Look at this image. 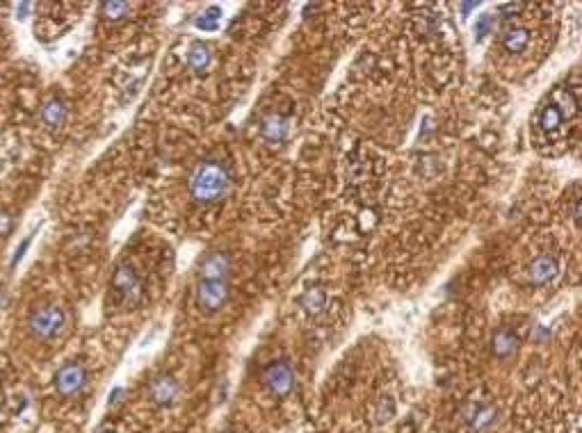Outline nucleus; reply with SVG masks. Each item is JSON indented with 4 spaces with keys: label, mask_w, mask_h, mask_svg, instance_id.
Here are the masks:
<instances>
[{
    "label": "nucleus",
    "mask_w": 582,
    "mask_h": 433,
    "mask_svg": "<svg viewBox=\"0 0 582 433\" xmlns=\"http://www.w3.org/2000/svg\"><path fill=\"white\" fill-rule=\"evenodd\" d=\"M557 274H559V265L552 255H539L528 267V276L534 285H548L550 281H555Z\"/></svg>",
    "instance_id": "obj_9"
},
{
    "label": "nucleus",
    "mask_w": 582,
    "mask_h": 433,
    "mask_svg": "<svg viewBox=\"0 0 582 433\" xmlns=\"http://www.w3.org/2000/svg\"><path fill=\"white\" fill-rule=\"evenodd\" d=\"M85 381H87V372L83 370V365L67 363L55 374V390L60 392L62 397H71V394L83 390Z\"/></svg>",
    "instance_id": "obj_6"
},
{
    "label": "nucleus",
    "mask_w": 582,
    "mask_h": 433,
    "mask_svg": "<svg viewBox=\"0 0 582 433\" xmlns=\"http://www.w3.org/2000/svg\"><path fill=\"white\" fill-rule=\"evenodd\" d=\"M39 116L46 128H60L64 119H67V105H64V101H60V98H48L41 105Z\"/></svg>",
    "instance_id": "obj_11"
},
{
    "label": "nucleus",
    "mask_w": 582,
    "mask_h": 433,
    "mask_svg": "<svg viewBox=\"0 0 582 433\" xmlns=\"http://www.w3.org/2000/svg\"><path fill=\"white\" fill-rule=\"evenodd\" d=\"M375 415H377V422L384 424V422H388L393 415H395V401H393L391 397H382L380 403H377V408H375Z\"/></svg>",
    "instance_id": "obj_19"
},
{
    "label": "nucleus",
    "mask_w": 582,
    "mask_h": 433,
    "mask_svg": "<svg viewBox=\"0 0 582 433\" xmlns=\"http://www.w3.org/2000/svg\"><path fill=\"white\" fill-rule=\"evenodd\" d=\"M64 326V313L57 306H41L34 308L30 319H28V328L37 340H50L62 331Z\"/></svg>",
    "instance_id": "obj_2"
},
{
    "label": "nucleus",
    "mask_w": 582,
    "mask_h": 433,
    "mask_svg": "<svg viewBox=\"0 0 582 433\" xmlns=\"http://www.w3.org/2000/svg\"><path fill=\"white\" fill-rule=\"evenodd\" d=\"M486 30H489V17H482L479 19V25H477V39H482V36L486 34Z\"/></svg>",
    "instance_id": "obj_22"
},
{
    "label": "nucleus",
    "mask_w": 582,
    "mask_h": 433,
    "mask_svg": "<svg viewBox=\"0 0 582 433\" xmlns=\"http://www.w3.org/2000/svg\"><path fill=\"white\" fill-rule=\"evenodd\" d=\"M121 394H123V390H121V388H114V390H112V394H110V406H114V403L121 399Z\"/></svg>",
    "instance_id": "obj_24"
},
{
    "label": "nucleus",
    "mask_w": 582,
    "mask_h": 433,
    "mask_svg": "<svg viewBox=\"0 0 582 433\" xmlns=\"http://www.w3.org/2000/svg\"><path fill=\"white\" fill-rule=\"evenodd\" d=\"M210 60H213V55H210V46L203 41H194L190 46V53H187V67H190L194 73H201L210 67Z\"/></svg>",
    "instance_id": "obj_14"
},
{
    "label": "nucleus",
    "mask_w": 582,
    "mask_h": 433,
    "mask_svg": "<svg viewBox=\"0 0 582 433\" xmlns=\"http://www.w3.org/2000/svg\"><path fill=\"white\" fill-rule=\"evenodd\" d=\"M263 383L274 397H286L295 388V372L286 361H276L263 372Z\"/></svg>",
    "instance_id": "obj_5"
},
{
    "label": "nucleus",
    "mask_w": 582,
    "mask_h": 433,
    "mask_svg": "<svg viewBox=\"0 0 582 433\" xmlns=\"http://www.w3.org/2000/svg\"><path fill=\"white\" fill-rule=\"evenodd\" d=\"M231 260L224 251H210L199 262V281H229Z\"/></svg>",
    "instance_id": "obj_7"
},
{
    "label": "nucleus",
    "mask_w": 582,
    "mask_h": 433,
    "mask_svg": "<svg viewBox=\"0 0 582 433\" xmlns=\"http://www.w3.org/2000/svg\"><path fill=\"white\" fill-rule=\"evenodd\" d=\"M28 10H30V3L19 5V7H17V19H19V21H23V19L28 17Z\"/></svg>",
    "instance_id": "obj_23"
},
{
    "label": "nucleus",
    "mask_w": 582,
    "mask_h": 433,
    "mask_svg": "<svg viewBox=\"0 0 582 433\" xmlns=\"http://www.w3.org/2000/svg\"><path fill=\"white\" fill-rule=\"evenodd\" d=\"M128 10H130V5L119 3V0H112V3L101 5V14H103L105 21H121L128 14Z\"/></svg>",
    "instance_id": "obj_18"
},
{
    "label": "nucleus",
    "mask_w": 582,
    "mask_h": 433,
    "mask_svg": "<svg viewBox=\"0 0 582 433\" xmlns=\"http://www.w3.org/2000/svg\"><path fill=\"white\" fill-rule=\"evenodd\" d=\"M30 244H32V235H28V237H25V240H23V242H21V244H19L17 253H14V258H12V267H17V265H19V260H21V258H23V255H25L28 246H30Z\"/></svg>",
    "instance_id": "obj_21"
},
{
    "label": "nucleus",
    "mask_w": 582,
    "mask_h": 433,
    "mask_svg": "<svg viewBox=\"0 0 582 433\" xmlns=\"http://www.w3.org/2000/svg\"><path fill=\"white\" fill-rule=\"evenodd\" d=\"M528 43H530V32L526 30V28H507V30L500 34V46H503L507 53H523V50L528 48Z\"/></svg>",
    "instance_id": "obj_12"
},
{
    "label": "nucleus",
    "mask_w": 582,
    "mask_h": 433,
    "mask_svg": "<svg viewBox=\"0 0 582 433\" xmlns=\"http://www.w3.org/2000/svg\"><path fill=\"white\" fill-rule=\"evenodd\" d=\"M14 231V215L10 210L0 208V235H10Z\"/></svg>",
    "instance_id": "obj_20"
},
{
    "label": "nucleus",
    "mask_w": 582,
    "mask_h": 433,
    "mask_svg": "<svg viewBox=\"0 0 582 433\" xmlns=\"http://www.w3.org/2000/svg\"><path fill=\"white\" fill-rule=\"evenodd\" d=\"M112 290L119 295V299H123L126 304H137L142 295V283L137 278L135 269L128 265V262H119L112 274Z\"/></svg>",
    "instance_id": "obj_4"
},
{
    "label": "nucleus",
    "mask_w": 582,
    "mask_h": 433,
    "mask_svg": "<svg viewBox=\"0 0 582 433\" xmlns=\"http://www.w3.org/2000/svg\"><path fill=\"white\" fill-rule=\"evenodd\" d=\"M300 304H302V308H304V310H306L309 315H320V313L324 310V306H326V295H324V290H322V288H309V290L302 295Z\"/></svg>",
    "instance_id": "obj_16"
},
{
    "label": "nucleus",
    "mask_w": 582,
    "mask_h": 433,
    "mask_svg": "<svg viewBox=\"0 0 582 433\" xmlns=\"http://www.w3.org/2000/svg\"><path fill=\"white\" fill-rule=\"evenodd\" d=\"M496 408L493 406H479L475 413L468 417V429L470 433H482L491 427L493 422H496Z\"/></svg>",
    "instance_id": "obj_15"
},
{
    "label": "nucleus",
    "mask_w": 582,
    "mask_h": 433,
    "mask_svg": "<svg viewBox=\"0 0 582 433\" xmlns=\"http://www.w3.org/2000/svg\"><path fill=\"white\" fill-rule=\"evenodd\" d=\"M3 301H5V292H0V306H3Z\"/></svg>",
    "instance_id": "obj_26"
},
{
    "label": "nucleus",
    "mask_w": 582,
    "mask_h": 433,
    "mask_svg": "<svg viewBox=\"0 0 582 433\" xmlns=\"http://www.w3.org/2000/svg\"><path fill=\"white\" fill-rule=\"evenodd\" d=\"M229 301V281H199L194 292V304L203 315L220 313Z\"/></svg>",
    "instance_id": "obj_3"
},
{
    "label": "nucleus",
    "mask_w": 582,
    "mask_h": 433,
    "mask_svg": "<svg viewBox=\"0 0 582 433\" xmlns=\"http://www.w3.org/2000/svg\"><path fill=\"white\" fill-rule=\"evenodd\" d=\"M519 347V340H516V335L512 331H507V328H500V331L493 333L491 337V354L496 358H509Z\"/></svg>",
    "instance_id": "obj_13"
},
{
    "label": "nucleus",
    "mask_w": 582,
    "mask_h": 433,
    "mask_svg": "<svg viewBox=\"0 0 582 433\" xmlns=\"http://www.w3.org/2000/svg\"><path fill=\"white\" fill-rule=\"evenodd\" d=\"M231 185L227 167L217 160H201L190 178V196L199 205H213L227 196Z\"/></svg>",
    "instance_id": "obj_1"
},
{
    "label": "nucleus",
    "mask_w": 582,
    "mask_h": 433,
    "mask_svg": "<svg viewBox=\"0 0 582 433\" xmlns=\"http://www.w3.org/2000/svg\"><path fill=\"white\" fill-rule=\"evenodd\" d=\"M149 397L158 406H172L178 397V381L169 374H160L149 386Z\"/></svg>",
    "instance_id": "obj_8"
},
{
    "label": "nucleus",
    "mask_w": 582,
    "mask_h": 433,
    "mask_svg": "<svg viewBox=\"0 0 582 433\" xmlns=\"http://www.w3.org/2000/svg\"><path fill=\"white\" fill-rule=\"evenodd\" d=\"M288 119L281 114H265L260 119V137L270 144H279L288 137Z\"/></svg>",
    "instance_id": "obj_10"
},
{
    "label": "nucleus",
    "mask_w": 582,
    "mask_h": 433,
    "mask_svg": "<svg viewBox=\"0 0 582 433\" xmlns=\"http://www.w3.org/2000/svg\"><path fill=\"white\" fill-rule=\"evenodd\" d=\"M220 21H222V10L220 7H208L206 12L199 14V17L194 19V25L196 30H203V32H213L220 28Z\"/></svg>",
    "instance_id": "obj_17"
},
{
    "label": "nucleus",
    "mask_w": 582,
    "mask_h": 433,
    "mask_svg": "<svg viewBox=\"0 0 582 433\" xmlns=\"http://www.w3.org/2000/svg\"><path fill=\"white\" fill-rule=\"evenodd\" d=\"M98 433H116V431H112V429H101Z\"/></svg>",
    "instance_id": "obj_25"
}]
</instances>
